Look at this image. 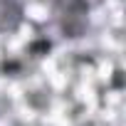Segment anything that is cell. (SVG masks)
I'll use <instances>...</instances> for the list:
<instances>
[{
    "label": "cell",
    "mask_w": 126,
    "mask_h": 126,
    "mask_svg": "<svg viewBox=\"0 0 126 126\" xmlns=\"http://www.w3.org/2000/svg\"><path fill=\"white\" fill-rule=\"evenodd\" d=\"M49 25L62 42H82L92 32V3L89 0H47Z\"/></svg>",
    "instance_id": "6da1fadb"
},
{
    "label": "cell",
    "mask_w": 126,
    "mask_h": 126,
    "mask_svg": "<svg viewBox=\"0 0 126 126\" xmlns=\"http://www.w3.org/2000/svg\"><path fill=\"white\" fill-rule=\"evenodd\" d=\"M27 15L25 0H0V35H15L22 30Z\"/></svg>",
    "instance_id": "7a4b0ae2"
},
{
    "label": "cell",
    "mask_w": 126,
    "mask_h": 126,
    "mask_svg": "<svg viewBox=\"0 0 126 126\" xmlns=\"http://www.w3.org/2000/svg\"><path fill=\"white\" fill-rule=\"evenodd\" d=\"M119 3H121V0H119Z\"/></svg>",
    "instance_id": "3957f363"
}]
</instances>
